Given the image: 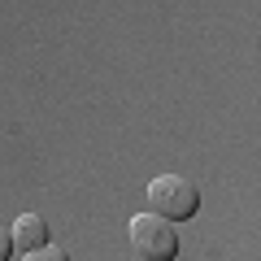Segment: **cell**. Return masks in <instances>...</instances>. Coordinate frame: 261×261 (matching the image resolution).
Returning <instances> with one entry per match:
<instances>
[{"mask_svg":"<svg viewBox=\"0 0 261 261\" xmlns=\"http://www.w3.org/2000/svg\"><path fill=\"white\" fill-rule=\"evenodd\" d=\"M200 209V192H196L192 178L183 174H161L148 183V214L170 218V222H187V218Z\"/></svg>","mask_w":261,"mask_h":261,"instance_id":"1","label":"cell"},{"mask_svg":"<svg viewBox=\"0 0 261 261\" xmlns=\"http://www.w3.org/2000/svg\"><path fill=\"white\" fill-rule=\"evenodd\" d=\"M130 248L144 261H174L178 257V231L170 226V218L157 214H135L130 218Z\"/></svg>","mask_w":261,"mask_h":261,"instance_id":"2","label":"cell"},{"mask_svg":"<svg viewBox=\"0 0 261 261\" xmlns=\"http://www.w3.org/2000/svg\"><path fill=\"white\" fill-rule=\"evenodd\" d=\"M9 235H13V248H44V244H53L48 240V222H44V214H18V222L9 226Z\"/></svg>","mask_w":261,"mask_h":261,"instance_id":"3","label":"cell"},{"mask_svg":"<svg viewBox=\"0 0 261 261\" xmlns=\"http://www.w3.org/2000/svg\"><path fill=\"white\" fill-rule=\"evenodd\" d=\"M22 261H70V252L57 248V244H44V248H31Z\"/></svg>","mask_w":261,"mask_h":261,"instance_id":"4","label":"cell"},{"mask_svg":"<svg viewBox=\"0 0 261 261\" xmlns=\"http://www.w3.org/2000/svg\"><path fill=\"white\" fill-rule=\"evenodd\" d=\"M9 257H13V235L0 226V261H9Z\"/></svg>","mask_w":261,"mask_h":261,"instance_id":"5","label":"cell"}]
</instances>
